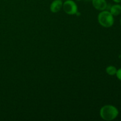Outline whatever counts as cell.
<instances>
[{"label": "cell", "mask_w": 121, "mask_h": 121, "mask_svg": "<svg viewBox=\"0 0 121 121\" xmlns=\"http://www.w3.org/2000/svg\"><path fill=\"white\" fill-rule=\"evenodd\" d=\"M106 72L109 75L113 76V75H115L116 73H117V69L115 66H108V67H106Z\"/></svg>", "instance_id": "7"}, {"label": "cell", "mask_w": 121, "mask_h": 121, "mask_svg": "<svg viewBox=\"0 0 121 121\" xmlns=\"http://www.w3.org/2000/svg\"><path fill=\"white\" fill-rule=\"evenodd\" d=\"M119 114V111L115 106L111 105H105L100 110V117L105 121H112Z\"/></svg>", "instance_id": "1"}, {"label": "cell", "mask_w": 121, "mask_h": 121, "mask_svg": "<svg viewBox=\"0 0 121 121\" xmlns=\"http://www.w3.org/2000/svg\"><path fill=\"white\" fill-rule=\"evenodd\" d=\"M115 2H117V3H119L121 2V0H113Z\"/></svg>", "instance_id": "9"}, {"label": "cell", "mask_w": 121, "mask_h": 121, "mask_svg": "<svg viewBox=\"0 0 121 121\" xmlns=\"http://www.w3.org/2000/svg\"><path fill=\"white\" fill-rule=\"evenodd\" d=\"M116 75H117V77L118 78V79L119 80H121V68L118 69L117 70V73H116Z\"/></svg>", "instance_id": "8"}, {"label": "cell", "mask_w": 121, "mask_h": 121, "mask_svg": "<svg viewBox=\"0 0 121 121\" xmlns=\"http://www.w3.org/2000/svg\"><path fill=\"white\" fill-rule=\"evenodd\" d=\"M63 8L65 13L69 15H74L78 13V6L72 0H66L63 4Z\"/></svg>", "instance_id": "3"}, {"label": "cell", "mask_w": 121, "mask_h": 121, "mask_svg": "<svg viewBox=\"0 0 121 121\" xmlns=\"http://www.w3.org/2000/svg\"><path fill=\"white\" fill-rule=\"evenodd\" d=\"M63 4L61 0H54L50 5V11L53 13H58L63 7Z\"/></svg>", "instance_id": "5"}, {"label": "cell", "mask_w": 121, "mask_h": 121, "mask_svg": "<svg viewBox=\"0 0 121 121\" xmlns=\"http://www.w3.org/2000/svg\"></svg>", "instance_id": "11"}, {"label": "cell", "mask_w": 121, "mask_h": 121, "mask_svg": "<svg viewBox=\"0 0 121 121\" xmlns=\"http://www.w3.org/2000/svg\"><path fill=\"white\" fill-rule=\"evenodd\" d=\"M77 1H82V0H77Z\"/></svg>", "instance_id": "10"}, {"label": "cell", "mask_w": 121, "mask_h": 121, "mask_svg": "<svg viewBox=\"0 0 121 121\" xmlns=\"http://www.w3.org/2000/svg\"><path fill=\"white\" fill-rule=\"evenodd\" d=\"M92 5L96 9L104 11L107 8V2L106 0H92Z\"/></svg>", "instance_id": "4"}, {"label": "cell", "mask_w": 121, "mask_h": 121, "mask_svg": "<svg viewBox=\"0 0 121 121\" xmlns=\"http://www.w3.org/2000/svg\"><path fill=\"white\" fill-rule=\"evenodd\" d=\"M98 20L99 23L102 27L109 28L113 26L114 23V18L110 12L108 11H102L98 15Z\"/></svg>", "instance_id": "2"}, {"label": "cell", "mask_w": 121, "mask_h": 121, "mask_svg": "<svg viewBox=\"0 0 121 121\" xmlns=\"http://www.w3.org/2000/svg\"><path fill=\"white\" fill-rule=\"evenodd\" d=\"M110 13L112 14V15L117 16L121 13V6L119 4L113 5L111 7L110 9Z\"/></svg>", "instance_id": "6"}]
</instances>
